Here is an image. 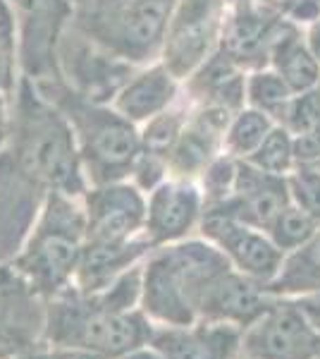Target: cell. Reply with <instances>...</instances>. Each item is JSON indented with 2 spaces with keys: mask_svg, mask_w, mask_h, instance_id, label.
<instances>
[{
  "mask_svg": "<svg viewBox=\"0 0 320 359\" xmlns=\"http://www.w3.org/2000/svg\"><path fill=\"white\" fill-rule=\"evenodd\" d=\"M275 125L277 123L270 115L256 111L251 106L242 108V111L232 115L230 125L225 130V139H223L225 154L235 156V158H249Z\"/></svg>",
  "mask_w": 320,
  "mask_h": 359,
  "instance_id": "cell-26",
  "label": "cell"
},
{
  "mask_svg": "<svg viewBox=\"0 0 320 359\" xmlns=\"http://www.w3.org/2000/svg\"><path fill=\"white\" fill-rule=\"evenodd\" d=\"M127 0H69L72 13H103V10L118 8Z\"/></svg>",
  "mask_w": 320,
  "mask_h": 359,
  "instance_id": "cell-36",
  "label": "cell"
},
{
  "mask_svg": "<svg viewBox=\"0 0 320 359\" xmlns=\"http://www.w3.org/2000/svg\"><path fill=\"white\" fill-rule=\"evenodd\" d=\"M227 0H179L167 22L160 60L174 79H187L220 48Z\"/></svg>",
  "mask_w": 320,
  "mask_h": 359,
  "instance_id": "cell-8",
  "label": "cell"
},
{
  "mask_svg": "<svg viewBox=\"0 0 320 359\" xmlns=\"http://www.w3.org/2000/svg\"><path fill=\"white\" fill-rule=\"evenodd\" d=\"M320 223L316 218H311L306 211H301L299 206L289 204L280 211V216L270 223V228L265 230L267 237L272 240L280 252L289 254L294 249L304 247L313 235L318 233Z\"/></svg>",
  "mask_w": 320,
  "mask_h": 359,
  "instance_id": "cell-29",
  "label": "cell"
},
{
  "mask_svg": "<svg viewBox=\"0 0 320 359\" xmlns=\"http://www.w3.org/2000/svg\"><path fill=\"white\" fill-rule=\"evenodd\" d=\"M306 43H308V48H311L313 57L320 62V17H316V20L311 22V27H308Z\"/></svg>",
  "mask_w": 320,
  "mask_h": 359,
  "instance_id": "cell-40",
  "label": "cell"
},
{
  "mask_svg": "<svg viewBox=\"0 0 320 359\" xmlns=\"http://www.w3.org/2000/svg\"><path fill=\"white\" fill-rule=\"evenodd\" d=\"M46 299L13 264H0V359L34 352L43 340Z\"/></svg>",
  "mask_w": 320,
  "mask_h": 359,
  "instance_id": "cell-13",
  "label": "cell"
},
{
  "mask_svg": "<svg viewBox=\"0 0 320 359\" xmlns=\"http://www.w3.org/2000/svg\"><path fill=\"white\" fill-rule=\"evenodd\" d=\"M246 69L218 48L187 79V91L199 106H213L235 115L246 103Z\"/></svg>",
  "mask_w": 320,
  "mask_h": 359,
  "instance_id": "cell-23",
  "label": "cell"
},
{
  "mask_svg": "<svg viewBox=\"0 0 320 359\" xmlns=\"http://www.w3.org/2000/svg\"><path fill=\"white\" fill-rule=\"evenodd\" d=\"M272 297L275 294L267 292V285L263 283L239 273L237 269H227L203 292L199 302V321L232 323L244 331L267 309Z\"/></svg>",
  "mask_w": 320,
  "mask_h": 359,
  "instance_id": "cell-18",
  "label": "cell"
},
{
  "mask_svg": "<svg viewBox=\"0 0 320 359\" xmlns=\"http://www.w3.org/2000/svg\"><path fill=\"white\" fill-rule=\"evenodd\" d=\"M267 292L275 297H306L320 292V228L304 247L284 254Z\"/></svg>",
  "mask_w": 320,
  "mask_h": 359,
  "instance_id": "cell-25",
  "label": "cell"
},
{
  "mask_svg": "<svg viewBox=\"0 0 320 359\" xmlns=\"http://www.w3.org/2000/svg\"><path fill=\"white\" fill-rule=\"evenodd\" d=\"M318 89H320V82H318Z\"/></svg>",
  "mask_w": 320,
  "mask_h": 359,
  "instance_id": "cell-44",
  "label": "cell"
},
{
  "mask_svg": "<svg viewBox=\"0 0 320 359\" xmlns=\"http://www.w3.org/2000/svg\"><path fill=\"white\" fill-rule=\"evenodd\" d=\"M289 15L292 20H316L320 17V0H296V3L289 8Z\"/></svg>",
  "mask_w": 320,
  "mask_h": 359,
  "instance_id": "cell-37",
  "label": "cell"
},
{
  "mask_svg": "<svg viewBox=\"0 0 320 359\" xmlns=\"http://www.w3.org/2000/svg\"><path fill=\"white\" fill-rule=\"evenodd\" d=\"M153 328L141 306L118 309L101 292L81 294L72 285L46 299L43 340L50 347H72L103 359H120L146 347Z\"/></svg>",
  "mask_w": 320,
  "mask_h": 359,
  "instance_id": "cell-2",
  "label": "cell"
},
{
  "mask_svg": "<svg viewBox=\"0 0 320 359\" xmlns=\"http://www.w3.org/2000/svg\"><path fill=\"white\" fill-rule=\"evenodd\" d=\"M251 165L260 168L263 172H270V175H289L294 170V135L287 132L282 125H275L267 137L260 142V147L249 156Z\"/></svg>",
  "mask_w": 320,
  "mask_h": 359,
  "instance_id": "cell-30",
  "label": "cell"
},
{
  "mask_svg": "<svg viewBox=\"0 0 320 359\" xmlns=\"http://www.w3.org/2000/svg\"><path fill=\"white\" fill-rule=\"evenodd\" d=\"M84 199L86 240L89 242H130L144 235L146 199L134 182H110L89 187Z\"/></svg>",
  "mask_w": 320,
  "mask_h": 359,
  "instance_id": "cell-15",
  "label": "cell"
},
{
  "mask_svg": "<svg viewBox=\"0 0 320 359\" xmlns=\"http://www.w3.org/2000/svg\"><path fill=\"white\" fill-rule=\"evenodd\" d=\"M272 3L282 5V8H284V10H287V13H289V8H292V5L296 3V0H272Z\"/></svg>",
  "mask_w": 320,
  "mask_h": 359,
  "instance_id": "cell-42",
  "label": "cell"
},
{
  "mask_svg": "<svg viewBox=\"0 0 320 359\" xmlns=\"http://www.w3.org/2000/svg\"><path fill=\"white\" fill-rule=\"evenodd\" d=\"M320 333L294 297H272L267 309L244 328L237 359H316Z\"/></svg>",
  "mask_w": 320,
  "mask_h": 359,
  "instance_id": "cell-9",
  "label": "cell"
},
{
  "mask_svg": "<svg viewBox=\"0 0 320 359\" xmlns=\"http://www.w3.org/2000/svg\"><path fill=\"white\" fill-rule=\"evenodd\" d=\"M277 125H282L292 135H306V132L320 130V89L313 86L308 91L294 94L289 98V103L284 106V111L277 120Z\"/></svg>",
  "mask_w": 320,
  "mask_h": 359,
  "instance_id": "cell-32",
  "label": "cell"
},
{
  "mask_svg": "<svg viewBox=\"0 0 320 359\" xmlns=\"http://www.w3.org/2000/svg\"><path fill=\"white\" fill-rule=\"evenodd\" d=\"M227 269L232 264L208 240L158 247L144 264L139 306L160 326H189L199 321V302L206 287Z\"/></svg>",
  "mask_w": 320,
  "mask_h": 359,
  "instance_id": "cell-3",
  "label": "cell"
},
{
  "mask_svg": "<svg viewBox=\"0 0 320 359\" xmlns=\"http://www.w3.org/2000/svg\"><path fill=\"white\" fill-rule=\"evenodd\" d=\"M289 199L320 223V170L299 165L287 175Z\"/></svg>",
  "mask_w": 320,
  "mask_h": 359,
  "instance_id": "cell-33",
  "label": "cell"
},
{
  "mask_svg": "<svg viewBox=\"0 0 320 359\" xmlns=\"http://www.w3.org/2000/svg\"><path fill=\"white\" fill-rule=\"evenodd\" d=\"M201 235L225 254L232 269L263 285H270L284 262V252L272 245L267 233L223 213H203Z\"/></svg>",
  "mask_w": 320,
  "mask_h": 359,
  "instance_id": "cell-14",
  "label": "cell"
},
{
  "mask_svg": "<svg viewBox=\"0 0 320 359\" xmlns=\"http://www.w3.org/2000/svg\"><path fill=\"white\" fill-rule=\"evenodd\" d=\"M292 204L287 187V175H270L249 161L237 158V172L232 194L223 204L203 208V213H223L244 225L265 230L280 216L284 206Z\"/></svg>",
  "mask_w": 320,
  "mask_h": 359,
  "instance_id": "cell-16",
  "label": "cell"
},
{
  "mask_svg": "<svg viewBox=\"0 0 320 359\" xmlns=\"http://www.w3.org/2000/svg\"><path fill=\"white\" fill-rule=\"evenodd\" d=\"M120 359H162V357L153 350V347H141V350H134V352H130V355H125Z\"/></svg>",
  "mask_w": 320,
  "mask_h": 359,
  "instance_id": "cell-41",
  "label": "cell"
},
{
  "mask_svg": "<svg viewBox=\"0 0 320 359\" xmlns=\"http://www.w3.org/2000/svg\"><path fill=\"white\" fill-rule=\"evenodd\" d=\"M232 120V113L213 106H199L191 113L184 130L167 156V172L179 180H191L203 175L208 165L218 158V149L223 147L225 130Z\"/></svg>",
  "mask_w": 320,
  "mask_h": 359,
  "instance_id": "cell-20",
  "label": "cell"
},
{
  "mask_svg": "<svg viewBox=\"0 0 320 359\" xmlns=\"http://www.w3.org/2000/svg\"><path fill=\"white\" fill-rule=\"evenodd\" d=\"M20 25L22 74L32 82L57 79L55 50L72 17L69 0H8Z\"/></svg>",
  "mask_w": 320,
  "mask_h": 359,
  "instance_id": "cell-10",
  "label": "cell"
},
{
  "mask_svg": "<svg viewBox=\"0 0 320 359\" xmlns=\"http://www.w3.org/2000/svg\"><path fill=\"white\" fill-rule=\"evenodd\" d=\"M22 359H103L86 350H72V347H50V350H34L22 355Z\"/></svg>",
  "mask_w": 320,
  "mask_h": 359,
  "instance_id": "cell-35",
  "label": "cell"
},
{
  "mask_svg": "<svg viewBox=\"0 0 320 359\" xmlns=\"http://www.w3.org/2000/svg\"><path fill=\"white\" fill-rule=\"evenodd\" d=\"M242 333V328L218 321L155 326L148 345L162 359H237Z\"/></svg>",
  "mask_w": 320,
  "mask_h": 359,
  "instance_id": "cell-19",
  "label": "cell"
},
{
  "mask_svg": "<svg viewBox=\"0 0 320 359\" xmlns=\"http://www.w3.org/2000/svg\"><path fill=\"white\" fill-rule=\"evenodd\" d=\"M179 0H127L103 13H72L69 20L96 43L137 65L160 60L167 22Z\"/></svg>",
  "mask_w": 320,
  "mask_h": 359,
  "instance_id": "cell-6",
  "label": "cell"
},
{
  "mask_svg": "<svg viewBox=\"0 0 320 359\" xmlns=\"http://www.w3.org/2000/svg\"><path fill=\"white\" fill-rule=\"evenodd\" d=\"M179 79H174L162 62H153L141 72H134L118 91L110 106L134 125H144L174 103Z\"/></svg>",
  "mask_w": 320,
  "mask_h": 359,
  "instance_id": "cell-22",
  "label": "cell"
},
{
  "mask_svg": "<svg viewBox=\"0 0 320 359\" xmlns=\"http://www.w3.org/2000/svg\"><path fill=\"white\" fill-rule=\"evenodd\" d=\"M292 96L294 91L289 89L287 82L272 67L253 69L246 77V103L256 111L270 115L275 123L280 120L284 106H287Z\"/></svg>",
  "mask_w": 320,
  "mask_h": 359,
  "instance_id": "cell-27",
  "label": "cell"
},
{
  "mask_svg": "<svg viewBox=\"0 0 320 359\" xmlns=\"http://www.w3.org/2000/svg\"><path fill=\"white\" fill-rule=\"evenodd\" d=\"M144 235L130 242H84L81 257L74 271V287L81 294H96L113 285L118 278L137 266L151 252Z\"/></svg>",
  "mask_w": 320,
  "mask_h": 359,
  "instance_id": "cell-21",
  "label": "cell"
},
{
  "mask_svg": "<svg viewBox=\"0 0 320 359\" xmlns=\"http://www.w3.org/2000/svg\"><path fill=\"white\" fill-rule=\"evenodd\" d=\"M187 120H189V115L184 111H179V108H167V111H162L160 115L151 118L148 123H144V132H139V135H141V151L162 156V158L167 161L170 149L174 147L179 132L187 125Z\"/></svg>",
  "mask_w": 320,
  "mask_h": 359,
  "instance_id": "cell-31",
  "label": "cell"
},
{
  "mask_svg": "<svg viewBox=\"0 0 320 359\" xmlns=\"http://www.w3.org/2000/svg\"><path fill=\"white\" fill-rule=\"evenodd\" d=\"M313 168H316V170H320V161H318V163H316V165H313Z\"/></svg>",
  "mask_w": 320,
  "mask_h": 359,
  "instance_id": "cell-43",
  "label": "cell"
},
{
  "mask_svg": "<svg viewBox=\"0 0 320 359\" xmlns=\"http://www.w3.org/2000/svg\"><path fill=\"white\" fill-rule=\"evenodd\" d=\"M10 98H13V94L0 91V149L8 144L10 135Z\"/></svg>",
  "mask_w": 320,
  "mask_h": 359,
  "instance_id": "cell-39",
  "label": "cell"
},
{
  "mask_svg": "<svg viewBox=\"0 0 320 359\" xmlns=\"http://www.w3.org/2000/svg\"><path fill=\"white\" fill-rule=\"evenodd\" d=\"M86 242L84 204L77 196L48 192L39 221L13 266L43 299L72 287L81 247Z\"/></svg>",
  "mask_w": 320,
  "mask_h": 359,
  "instance_id": "cell-5",
  "label": "cell"
},
{
  "mask_svg": "<svg viewBox=\"0 0 320 359\" xmlns=\"http://www.w3.org/2000/svg\"><path fill=\"white\" fill-rule=\"evenodd\" d=\"M55 65L62 84H67L74 94L96 103H113L118 91L134 74L132 62L122 60L101 43H96L72 20L60 34Z\"/></svg>",
  "mask_w": 320,
  "mask_h": 359,
  "instance_id": "cell-7",
  "label": "cell"
},
{
  "mask_svg": "<svg viewBox=\"0 0 320 359\" xmlns=\"http://www.w3.org/2000/svg\"><path fill=\"white\" fill-rule=\"evenodd\" d=\"M267 67L275 69L294 94L313 89L320 82V62L313 57L306 39L292 20H287L280 36L272 43Z\"/></svg>",
  "mask_w": 320,
  "mask_h": 359,
  "instance_id": "cell-24",
  "label": "cell"
},
{
  "mask_svg": "<svg viewBox=\"0 0 320 359\" xmlns=\"http://www.w3.org/2000/svg\"><path fill=\"white\" fill-rule=\"evenodd\" d=\"M48 189L17 163L8 149H0V264H13L22 252Z\"/></svg>",
  "mask_w": 320,
  "mask_h": 359,
  "instance_id": "cell-11",
  "label": "cell"
},
{
  "mask_svg": "<svg viewBox=\"0 0 320 359\" xmlns=\"http://www.w3.org/2000/svg\"><path fill=\"white\" fill-rule=\"evenodd\" d=\"M316 359H320V355H318V357H316Z\"/></svg>",
  "mask_w": 320,
  "mask_h": 359,
  "instance_id": "cell-45",
  "label": "cell"
},
{
  "mask_svg": "<svg viewBox=\"0 0 320 359\" xmlns=\"http://www.w3.org/2000/svg\"><path fill=\"white\" fill-rule=\"evenodd\" d=\"M36 89L60 108L72 127L89 187L120 182L132 175V168L141 154V135L137 125L122 118L108 103L74 94L60 77L39 82Z\"/></svg>",
  "mask_w": 320,
  "mask_h": 359,
  "instance_id": "cell-4",
  "label": "cell"
},
{
  "mask_svg": "<svg viewBox=\"0 0 320 359\" xmlns=\"http://www.w3.org/2000/svg\"><path fill=\"white\" fill-rule=\"evenodd\" d=\"M299 306L304 309L308 321L313 323V328L320 333V292L318 294H306V297H294Z\"/></svg>",
  "mask_w": 320,
  "mask_h": 359,
  "instance_id": "cell-38",
  "label": "cell"
},
{
  "mask_svg": "<svg viewBox=\"0 0 320 359\" xmlns=\"http://www.w3.org/2000/svg\"><path fill=\"white\" fill-rule=\"evenodd\" d=\"M287 10L272 0H235L227 13L220 48L242 69H260L270 62V50L282 27Z\"/></svg>",
  "mask_w": 320,
  "mask_h": 359,
  "instance_id": "cell-12",
  "label": "cell"
},
{
  "mask_svg": "<svg viewBox=\"0 0 320 359\" xmlns=\"http://www.w3.org/2000/svg\"><path fill=\"white\" fill-rule=\"evenodd\" d=\"M20 79V25L13 5L8 0H0V91L15 94Z\"/></svg>",
  "mask_w": 320,
  "mask_h": 359,
  "instance_id": "cell-28",
  "label": "cell"
},
{
  "mask_svg": "<svg viewBox=\"0 0 320 359\" xmlns=\"http://www.w3.org/2000/svg\"><path fill=\"white\" fill-rule=\"evenodd\" d=\"M320 161V130L294 137V163L296 168H313Z\"/></svg>",
  "mask_w": 320,
  "mask_h": 359,
  "instance_id": "cell-34",
  "label": "cell"
},
{
  "mask_svg": "<svg viewBox=\"0 0 320 359\" xmlns=\"http://www.w3.org/2000/svg\"><path fill=\"white\" fill-rule=\"evenodd\" d=\"M3 149L48 192L81 199L89 189L67 118L25 74L10 98V135Z\"/></svg>",
  "mask_w": 320,
  "mask_h": 359,
  "instance_id": "cell-1",
  "label": "cell"
},
{
  "mask_svg": "<svg viewBox=\"0 0 320 359\" xmlns=\"http://www.w3.org/2000/svg\"><path fill=\"white\" fill-rule=\"evenodd\" d=\"M203 216V192L191 180H165L146 201L144 237L153 249L182 242Z\"/></svg>",
  "mask_w": 320,
  "mask_h": 359,
  "instance_id": "cell-17",
  "label": "cell"
}]
</instances>
